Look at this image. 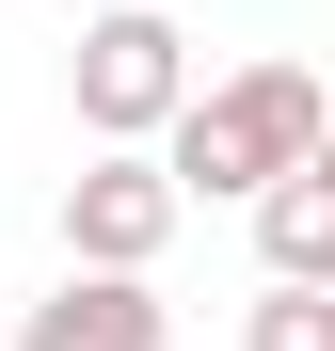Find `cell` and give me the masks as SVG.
Returning <instances> with one entry per match:
<instances>
[{"mask_svg":"<svg viewBox=\"0 0 335 351\" xmlns=\"http://www.w3.org/2000/svg\"><path fill=\"white\" fill-rule=\"evenodd\" d=\"M240 351H335V287H256Z\"/></svg>","mask_w":335,"mask_h":351,"instance_id":"obj_6","label":"cell"},{"mask_svg":"<svg viewBox=\"0 0 335 351\" xmlns=\"http://www.w3.org/2000/svg\"><path fill=\"white\" fill-rule=\"evenodd\" d=\"M144 16H176V0H144Z\"/></svg>","mask_w":335,"mask_h":351,"instance_id":"obj_7","label":"cell"},{"mask_svg":"<svg viewBox=\"0 0 335 351\" xmlns=\"http://www.w3.org/2000/svg\"><path fill=\"white\" fill-rule=\"evenodd\" d=\"M176 192H160V160H80L64 176V271H112V287H144L160 256H176Z\"/></svg>","mask_w":335,"mask_h":351,"instance_id":"obj_3","label":"cell"},{"mask_svg":"<svg viewBox=\"0 0 335 351\" xmlns=\"http://www.w3.org/2000/svg\"><path fill=\"white\" fill-rule=\"evenodd\" d=\"M256 256H271V287H335V160L256 192Z\"/></svg>","mask_w":335,"mask_h":351,"instance_id":"obj_5","label":"cell"},{"mask_svg":"<svg viewBox=\"0 0 335 351\" xmlns=\"http://www.w3.org/2000/svg\"><path fill=\"white\" fill-rule=\"evenodd\" d=\"M319 128H335V112H319L303 64H240V80H192V112H176L144 160H160V192H176V208H223V192L256 208L271 176L319 160Z\"/></svg>","mask_w":335,"mask_h":351,"instance_id":"obj_1","label":"cell"},{"mask_svg":"<svg viewBox=\"0 0 335 351\" xmlns=\"http://www.w3.org/2000/svg\"><path fill=\"white\" fill-rule=\"evenodd\" d=\"M16 351H160V287H112V271H64L48 304L16 319Z\"/></svg>","mask_w":335,"mask_h":351,"instance_id":"obj_4","label":"cell"},{"mask_svg":"<svg viewBox=\"0 0 335 351\" xmlns=\"http://www.w3.org/2000/svg\"><path fill=\"white\" fill-rule=\"evenodd\" d=\"M64 96H80L96 160H144V144L192 112V48H176V16H144V0L80 16V48H64Z\"/></svg>","mask_w":335,"mask_h":351,"instance_id":"obj_2","label":"cell"}]
</instances>
